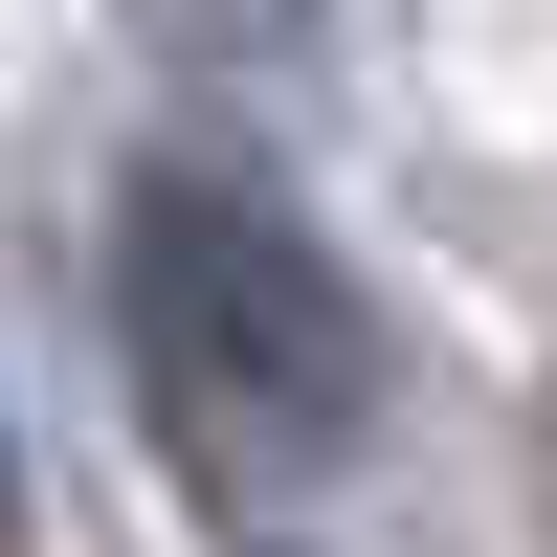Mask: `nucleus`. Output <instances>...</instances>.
<instances>
[{
    "instance_id": "obj_1",
    "label": "nucleus",
    "mask_w": 557,
    "mask_h": 557,
    "mask_svg": "<svg viewBox=\"0 0 557 557\" xmlns=\"http://www.w3.org/2000/svg\"><path fill=\"white\" fill-rule=\"evenodd\" d=\"M112 335H134L157 424L201 446L223 491H335L357 446H380V401H401L357 268L312 246L290 201H246L223 157H134L112 178Z\"/></svg>"
},
{
    "instance_id": "obj_2",
    "label": "nucleus",
    "mask_w": 557,
    "mask_h": 557,
    "mask_svg": "<svg viewBox=\"0 0 557 557\" xmlns=\"http://www.w3.org/2000/svg\"><path fill=\"white\" fill-rule=\"evenodd\" d=\"M157 23L201 45V67H290V45H312V0H157Z\"/></svg>"
}]
</instances>
